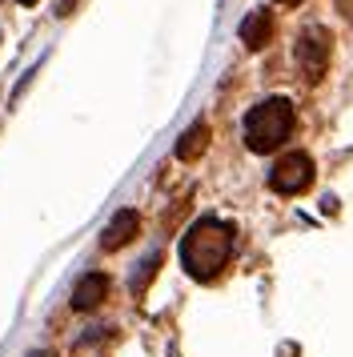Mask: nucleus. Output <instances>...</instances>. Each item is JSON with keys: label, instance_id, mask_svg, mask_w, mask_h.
I'll return each mask as SVG.
<instances>
[{"label": "nucleus", "instance_id": "1", "mask_svg": "<svg viewBox=\"0 0 353 357\" xmlns=\"http://www.w3.org/2000/svg\"><path fill=\"white\" fill-rule=\"evenodd\" d=\"M229 253H233V225H225L217 217L193 221L185 241H181V265L197 281H213L225 269Z\"/></svg>", "mask_w": 353, "mask_h": 357}, {"label": "nucleus", "instance_id": "2", "mask_svg": "<svg viewBox=\"0 0 353 357\" xmlns=\"http://www.w3.org/2000/svg\"><path fill=\"white\" fill-rule=\"evenodd\" d=\"M289 132H293V105L285 97L261 100L245 116V145L253 149V153H273Z\"/></svg>", "mask_w": 353, "mask_h": 357}, {"label": "nucleus", "instance_id": "3", "mask_svg": "<svg viewBox=\"0 0 353 357\" xmlns=\"http://www.w3.org/2000/svg\"><path fill=\"white\" fill-rule=\"evenodd\" d=\"M309 181H313V161H309L305 153H285V157L269 169L273 193H301V189H309Z\"/></svg>", "mask_w": 353, "mask_h": 357}, {"label": "nucleus", "instance_id": "4", "mask_svg": "<svg viewBox=\"0 0 353 357\" xmlns=\"http://www.w3.org/2000/svg\"><path fill=\"white\" fill-rule=\"evenodd\" d=\"M297 68H301V77L309 84L325 77V68H329V33L325 29L301 33V40H297Z\"/></svg>", "mask_w": 353, "mask_h": 357}, {"label": "nucleus", "instance_id": "5", "mask_svg": "<svg viewBox=\"0 0 353 357\" xmlns=\"http://www.w3.org/2000/svg\"><path fill=\"white\" fill-rule=\"evenodd\" d=\"M137 225H141V221H137V213H133V209H121V213L109 221V229H105L100 245H105L109 253H112V249H121V245H128L133 237H137Z\"/></svg>", "mask_w": 353, "mask_h": 357}, {"label": "nucleus", "instance_id": "6", "mask_svg": "<svg viewBox=\"0 0 353 357\" xmlns=\"http://www.w3.org/2000/svg\"><path fill=\"white\" fill-rule=\"evenodd\" d=\"M109 293V277L105 273H84L73 289V309H93L100 305V297Z\"/></svg>", "mask_w": 353, "mask_h": 357}, {"label": "nucleus", "instance_id": "7", "mask_svg": "<svg viewBox=\"0 0 353 357\" xmlns=\"http://www.w3.org/2000/svg\"><path fill=\"white\" fill-rule=\"evenodd\" d=\"M269 33H273V17L265 8H253L249 17L241 20V40H245L249 49H261V45L269 40Z\"/></svg>", "mask_w": 353, "mask_h": 357}, {"label": "nucleus", "instance_id": "8", "mask_svg": "<svg viewBox=\"0 0 353 357\" xmlns=\"http://www.w3.org/2000/svg\"><path fill=\"white\" fill-rule=\"evenodd\" d=\"M205 145H209V125L205 121H197V125L176 141V157H181V161H193V157H201V149Z\"/></svg>", "mask_w": 353, "mask_h": 357}, {"label": "nucleus", "instance_id": "9", "mask_svg": "<svg viewBox=\"0 0 353 357\" xmlns=\"http://www.w3.org/2000/svg\"><path fill=\"white\" fill-rule=\"evenodd\" d=\"M337 8H341V17L353 20V0H337Z\"/></svg>", "mask_w": 353, "mask_h": 357}, {"label": "nucleus", "instance_id": "10", "mask_svg": "<svg viewBox=\"0 0 353 357\" xmlns=\"http://www.w3.org/2000/svg\"><path fill=\"white\" fill-rule=\"evenodd\" d=\"M281 4H301V0H281Z\"/></svg>", "mask_w": 353, "mask_h": 357}, {"label": "nucleus", "instance_id": "11", "mask_svg": "<svg viewBox=\"0 0 353 357\" xmlns=\"http://www.w3.org/2000/svg\"><path fill=\"white\" fill-rule=\"evenodd\" d=\"M20 4H32V0H20Z\"/></svg>", "mask_w": 353, "mask_h": 357}, {"label": "nucleus", "instance_id": "12", "mask_svg": "<svg viewBox=\"0 0 353 357\" xmlns=\"http://www.w3.org/2000/svg\"><path fill=\"white\" fill-rule=\"evenodd\" d=\"M32 357H45V354H32Z\"/></svg>", "mask_w": 353, "mask_h": 357}]
</instances>
